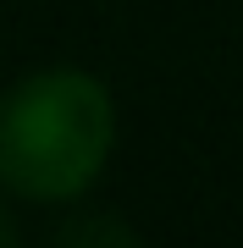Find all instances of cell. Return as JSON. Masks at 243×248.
<instances>
[{
	"mask_svg": "<svg viewBox=\"0 0 243 248\" xmlns=\"http://www.w3.org/2000/svg\"><path fill=\"white\" fill-rule=\"evenodd\" d=\"M116 94L89 66H33L0 89V193L66 210L99 187L116 155Z\"/></svg>",
	"mask_w": 243,
	"mask_h": 248,
	"instance_id": "1",
	"label": "cell"
},
{
	"mask_svg": "<svg viewBox=\"0 0 243 248\" xmlns=\"http://www.w3.org/2000/svg\"><path fill=\"white\" fill-rule=\"evenodd\" d=\"M50 237L66 248H127V243H138V226L111 210H94V204H66V215L55 221Z\"/></svg>",
	"mask_w": 243,
	"mask_h": 248,
	"instance_id": "2",
	"label": "cell"
},
{
	"mask_svg": "<svg viewBox=\"0 0 243 248\" xmlns=\"http://www.w3.org/2000/svg\"><path fill=\"white\" fill-rule=\"evenodd\" d=\"M17 243H22V221L11 210V199L0 193V248H17Z\"/></svg>",
	"mask_w": 243,
	"mask_h": 248,
	"instance_id": "3",
	"label": "cell"
}]
</instances>
